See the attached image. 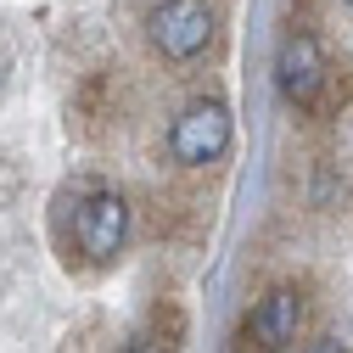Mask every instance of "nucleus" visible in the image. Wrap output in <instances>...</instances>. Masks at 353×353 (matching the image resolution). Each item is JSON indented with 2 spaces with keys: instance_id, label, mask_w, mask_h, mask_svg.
Wrapping results in <instances>:
<instances>
[{
  "instance_id": "obj_4",
  "label": "nucleus",
  "mask_w": 353,
  "mask_h": 353,
  "mask_svg": "<svg viewBox=\"0 0 353 353\" xmlns=\"http://www.w3.org/2000/svg\"><path fill=\"white\" fill-rule=\"evenodd\" d=\"M325 51H320V39L314 34H286L281 39V51H275V84H281V96L286 101H297V107H308L320 96V84H325Z\"/></svg>"
},
{
  "instance_id": "obj_5",
  "label": "nucleus",
  "mask_w": 353,
  "mask_h": 353,
  "mask_svg": "<svg viewBox=\"0 0 353 353\" xmlns=\"http://www.w3.org/2000/svg\"><path fill=\"white\" fill-rule=\"evenodd\" d=\"M297 331H303V297H297L292 286H275L270 297H258V308H252V336L270 347V353L292 347Z\"/></svg>"
},
{
  "instance_id": "obj_7",
  "label": "nucleus",
  "mask_w": 353,
  "mask_h": 353,
  "mask_svg": "<svg viewBox=\"0 0 353 353\" xmlns=\"http://www.w3.org/2000/svg\"><path fill=\"white\" fill-rule=\"evenodd\" d=\"M314 353H347V342H336V336H325V342H320Z\"/></svg>"
},
{
  "instance_id": "obj_3",
  "label": "nucleus",
  "mask_w": 353,
  "mask_h": 353,
  "mask_svg": "<svg viewBox=\"0 0 353 353\" xmlns=\"http://www.w3.org/2000/svg\"><path fill=\"white\" fill-rule=\"evenodd\" d=\"M73 241L90 263H107L118 258V247L129 241V202L118 191H96L79 202V219H73Z\"/></svg>"
},
{
  "instance_id": "obj_8",
  "label": "nucleus",
  "mask_w": 353,
  "mask_h": 353,
  "mask_svg": "<svg viewBox=\"0 0 353 353\" xmlns=\"http://www.w3.org/2000/svg\"><path fill=\"white\" fill-rule=\"evenodd\" d=\"M347 6H353V0H347Z\"/></svg>"
},
{
  "instance_id": "obj_6",
  "label": "nucleus",
  "mask_w": 353,
  "mask_h": 353,
  "mask_svg": "<svg viewBox=\"0 0 353 353\" xmlns=\"http://www.w3.org/2000/svg\"><path fill=\"white\" fill-rule=\"evenodd\" d=\"M129 353H180V342H168V336H157V331H141L135 342H129Z\"/></svg>"
},
{
  "instance_id": "obj_1",
  "label": "nucleus",
  "mask_w": 353,
  "mask_h": 353,
  "mask_svg": "<svg viewBox=\"0 0 353 353\" xmlns=\"http://www.w3.org/2000/svg\"><path fill=\"white\" fill-rule=\"evenodd\" d=\"M168 152L185 168H208L230 152V107L225 101H191L168 129Z\"/></svg>"
},
{
  "instance_id": "obj_2",
  "label": "nucleus",
  "mask_w": 353,
  "mask_h": 353,
  "mask_svg": "<svg viewBox=\"0 0 353 353\" xmlns=\"http://www.w3.org/2000/svg\"><path fill=\"white\" fill-rule=\"evenodd\" d=\"M146 34H152V46L168 62H191L213 39V6L208 0H163V6L146 17Z\"/></svg>"
}]
</instances>
